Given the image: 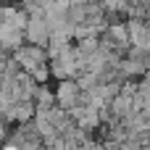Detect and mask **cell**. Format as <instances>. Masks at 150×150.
I'll return each mask as SVG.
<instances>
[{"mask_svg":"<svg viewBox=\"0 0 150 150\" xmlns=\"http://www.w3.org/2000/svg\"><path fill=\"white\" fill-rule=\"evenodd\" d=\"M142 79H145V82H148V84H150V69H148V71H145V76H142Z\"/></svg>","mask_w":150,"mask_h":150,"instance_id":"obj_12","label":"cell"},{"mask_svg":"<svg viewBox=\"0 0 150 150\" xmlns=\"http://www.w3.org/2000/svg\"><path fill=\"white\" fill-rule=\"evenodd\" d=\"M0 150H21V148H18V145H13V142H5Z\"/></svg>","mask_w":150,"mask_h":150,"instance_id":"obj_11","label":"cell"},{"mask_svg":"<svg viewBox=\"0 0 150 150\" xmlns=\"http://www.w3.org/2000/svg\"><path fill=\"white\" fill-rule=\"evenodd\" d=\"M24 40L26 45H37V47H45L50 45V26L45 18H29L26 29H24Z\"/></svg>","mask_w":150,"mask_h":150,"instance_id":"obj_4","label":"cell"},{"mask_svg":"<svg viewBox=\"0 0 150 150\" xmlns=\"http://www.w3.org/2000/svg\"><path fill=\"white\" fill-rule=\"evenodd\" d=\"M127 26H129V42H132V47H142L145 50V45H148V40H150V24L145 18L132 16L127 21Z\"/></svg>","mask_w":150,"mask_h":150,"instance_id":"obj_6","label":"cell"},{"mask_svg":"<svg viewBox=\"0 0 150 150\" xmlns=\"http://www.w3.org/2000/svg\"><path fill=\"white\" fill-rule=\"evenodd\" d=\"M34 105L37 108H53L55 105V92L53 90H47V84H37V90H34Z\"/></svg>","mask_w":150,"mask_h":150,"instance_id":"obj_7","label":"cell"},{"mask_svg":"<svg viewBox=\"0 0 150 150\" xmlns=\"http://www.w3.org/2000/svg\"><path fill=\"white\" fill-rule=\"evenodd\" d=\"M76 50H82V53H87V55L98 53V50H100V37H87V40H76Z\"/></svg>","mask_w":150,"mask_h":150,"instance_id":"obj_9","label":"cell"},{"mask_svg":"<svg viewBox=\"0 0 150 150\" xmlns=\"http://www.w3.org/2000/svg\"><path fill=\"white\" fill-rule=\"evenodd\" d=\"M148 150H150V134H148Z\"/></svg>","mask_w":150,"mask_h":150,"instance_id":"obj_13","label":"cell"},{"mask_svg":"<svg viewBox=\"0 0 150 150\" xmlns=\"http://www.w3.org/2000/svg\"><path fill=\"white\" fill-rule=\"evenodd\" d=\"M0 24H8V26L24 32L26 24H29V13L21 5H16V3H3L0 5Z\"/></svg>","mask_w":150,"mask_h":150,"instance_id":"obj_5","label":"cell"},{"mask_svg":"<svg viewBox=\"0 0 150 150\" xmlns=\"http://www.w3.org/2000/svg\"><path fill=\"white\" fill-rule=\"evenodd\" d=\"M95 3H103V0H95Z\"/></svg>","mask_w":150,"mask_h":150,"instance_id":"obj_14","label":"cell"},{"mask_svg":"<svg viewBox=\"0 0 150 150\" xmlns=\"http://www.w3.org/2000/svg\"><path fill=\"white\" fill-rule=\"evenodd\" d=\"M103 42H105V45H111V47H116V50H121V53H127V50L132 47L127 21H111V24H108V29L103 32Z\"/></svg>","mask_w":150,"mask_h":150,"instance_id":"obj_3","label":"cell"},{"mask_svg":"<svg viewBox=\"0 0 150 150\" xmlns=\"http://www.w3.org/2000/svg\"><path fill=\"white\" fill-rule=\"evenodd\" d=\"M76 84H79L82 92H90V90H95V87L100 84V79H98L95 74H90V71H82V74L76 76Z\"/></svg>","mask_w":150,"mask_h":150,"instance_id":"obj_8","label":"cell"},{"mask_svg":"<svg viewBox=\"0 0 150 150\" xmlns=\"http://www.w3.org/2000/svg\"><path fill=\"white\" fill-rule=\"evenodd\" d=\"M55 105L63 111H74L76 105H82V90L76 84V79H63L55 87Z\"/></svg>","mask_w":150,"mask_h":150,"instance_id":"obj_2","label":"cell"},{"mask_svg":"<svg viewBox=\"0 0 150 150\" xmlns=\"http://www.w3.org/2000/svg\"><path fill=\"white\" fill-rule=\"evenodd\" d=\"M3 140H8V127H5V121L0 119V142Z\"/></svg>","mask_w":150,"mask_h":150,"instance_id":"obj_10","label":"cell"},{"mask_svg":"<svg viewBox=\"0 0 150 150\" xmlns=\"http://www.w3.org/2000/svg\"><path fill=\"white\" fill-rule=\"evenodd\" d=\"M13 61L21 66V71H32V69H37V66H42V63H50V55H47V50L45 47H37V45H21L16 53H13Z\"/></svg>","mask_w":150,"mask_h":150,"instance_id":"obj_1","label":"cell"}]
</instances>
